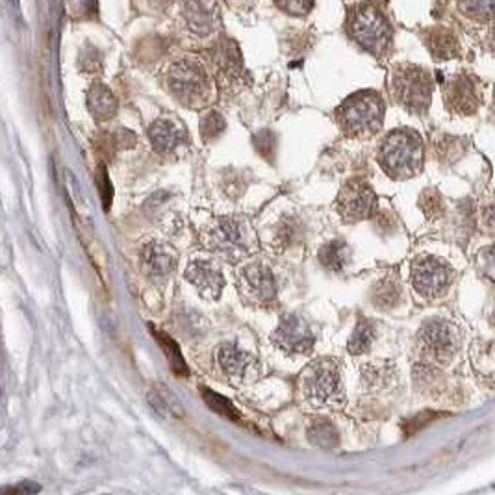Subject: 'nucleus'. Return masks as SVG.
<instances>
[{
    "label": "nucleus",
    "instance_id": "1",
    "mask_svg": "<svg viewBox=\"0 0 495 495\" xmlns=\"http://www.w3.org/2000/svg\"><path fill=\"white\" fill-rule=\"evenodd\" d=\"M164 84L171 97L190 110L208 106L214 95V82L206 66L197 58H181L164 71Z\"/></svg>",
    "mask_w": 495,
    "mask_h": 495
},
{
    "label": "nucleus",
    "instance_id": "2",
    "mask_svg": "<svg viewBox=\"0 0 495 495\" xmlns=\"http://www.w3.org/2000/svg\"><path fill=\"white\" fill-rule=\"evenodd\" d=\"M204 247L228 262H240L256 250V236L249 223L236 215L214 217L202 228Z\"/></svg>",
    "mask_w": 495,
    "mask_h": 495
},
{
    "label": "nucleus",
    "instance_id": "3",
    "mask_svg": "<svg viewBox=\"0 0 495 495\" xmlns=\"http://www.w3.org/2000/svg\"><path fill=\"white\" fill-rule=\"evenodd\" d=\"M347 34L356 45L375 58H384L393 43V28L388 17L373 2L353 6L346 20Z\"/></svg>",
    "mask_w": 495,
    "mask_h": 495
},
{
    "label": "nucleus",
    "instance_id": "4",
    "mask_svg": "<svg viewBox=\"0 0 495 495\" xmlns=\"http://www.w3.org/2000/svg\"><path fill=\"white\" fill-rule=\"evenodd\" d=\"M334 116L336 123L347 138H371L384 123V100L377 91H358L336 108Z\"/></svg>",
    "mask_w": 495,
    "mask_h": 495
},
{
    "label": "nucleus",
    "instance_id": "5",
    "mask_svg": "<svg viewBox=\"0 0 495 495\" xmlns=\"http://www.w3.org/2000/svg\"><path fill=\"white\" fill-rule=\"evenodd\" d=\"M379 164L396 181L412 178L423 167V143L417 132L399 128L386 135L379 147Z\"/></svg>",
    "mask_w": 495,
    "mask_h": 495
},
{
    "label": "nucleus",
    "instance_id": "6",
    "mask_svg": "<svg viewBox=\"0 0 495 495\" xmlns=\"http://www.w3.org/2000/svg\"><path fill=\"white\" fill-rule=\"evenodd\" d=\"M300 393L314 408L346 405L341 384V367L336 358H317L306 365L299 380Z\"/></svg>",
    "mask_w": 495,
    "mask_h": 495
},
{
    "label": "nucleus",
    "instance_id": "7",
    "mask_svg": "<svg viewBox=\"0 0 495 495\" xmlns=\"http://www.w3.org/2000/svg\"><path fill=\"white\" fill-rule=\"evenodd\" d=\"M391 95L406 111L423 116L432 100V76L429 71L412 63H399L391 69Z\"/></svg>",
    "mask_w": 495,
    "mask_h": 495
},
{
    "label": "nucleus",
    "instance_id": "8",
    "mask_svg": "<svg viewBox=\"0 0 495 495\" xmlns=\"http://www.w3.org/2000/svg\"><path fill=\"white\" fill-rule=\"evenodd\" d=\"M236 288L243 302L267 306L276 299V281L273 271L264 262H250L236 273Z\"/></svg>",
    "mask_w": 495,
    "mask_h": 495
},
{
    "label": "nucleus",
    "instance_id": "9",
    "mask_svg": "<svg viewBox=\"0 0 495 495\" xmlns=\"http://www.w3.org/2000/svg\"><path fill=\"white\" fill-rule=\"evenodd\" d=\"M453 276L449 264L434 256H420L412 264V284L425 299L444 295L453 284Z\"/></svg>",
    "mask_w": 495,
    "mask_h": 495
},
{
    "label": "nucleus",
    "instance_id": "10",
    "mask_svg": "<svg viewBox=\"0 0 495 495\" xmlns=\"http://www.w3.org/2000/svg\"><path fill=\"white\" fill-rule=\"evenodd\" d=\"M336 208H338L341 219L347 223L367 219L377 210L375 191L365 181L353 178L338 193Z\"/></svg>",
    "mask_w": 495,
    "mask_h": 495
},
{
    "label": "nucleus",
    "instance_id": "11",
    "mask_svg": "<svg viewBox=\"0 0 495 495\" xmlns=\"http://www.w3.org/2000/svg\"><path fill=\"white\" fill-rule=\"evenodd\" d=\"M271 341L286 355H308L314 347L315 336L305 317L286 314L271 336Z\"/></svg>",
    "mask_w": 495,
    "mask_h": 495
},
{
    "label": "nucleus",
    "instance_id": "12",
    "mask_svg": "<svg viewBox=\"0 0 495 495\" xmlns=\"http://www.w3.org/2000/svg\"><path fill=\"white\" fill-rule=\"evenodd\" d=\"M420 346L429 358L446 362L456 350V332L453 325L441 319H430L420 330Z\"/></svg>",
    "mask_w": 495,
    "mask_h": 495
},
{
    "label": "nucleus",
    "instance_id": "13",
    "mask_svg": "<svg viewBox=\"0 0 495 495\" xmlns=\"http://www.w3.org/2000/svg\"><path fill=\"white\" fill-rule=\"evenodd\" d=\"M141 269L150 281H165L175 273L178 265V252L173 245L160 240L147 241L140 250Z\"/></svg>",
    "mask_w": 495,
    "mask_h": 495
},
{
    "label": "nucleus",
    "instance_id": "14",
    "mask_svg": "<svg viewBox=\"0 0 495 495\" xmlns=\"http://www.w3.org/2000/svg\"><path fill=\"white\" fill-rule=\"evenodd\" d=\"M444 100L447 108L455 114H460V116L475 114L480 106V91L477 80L464 73L453 76L446 84Z\"/></svg>",
    "mask_w": 495,
    "mask_h": 495
},
{
    "label": "nucleus",
    "instance_id": "15",
    "mask_svg": "<svg viewBox=\"0 0 495 495\" xmlns=\"http://www.w3.org/2000/svg\"><path fill=\"white\" fill-rule=\"evenodd\" d=\"M217 364L226 379L236 382H249L255 379L260 371V365L255 356L245 353L236 343H223L217 349Z\"/></svg>",
    "mask_w": 495,
    "mask_h": 495
},
{
    "label": "nucleus",
    "instance_id": "16",
    "mask_svg": "<svg viewBox=\"0 0 495 495\" xmlns=\"http://www.w3.org/2000/svg\"><path fill=\"white\" fill-rule=\"evenodd\" d=\"M185 281L195 286L199 295L206 300H217L225 288V276L219 264L214 260H193L185 269Z\"/></svg>",
    "mask_w": 495,
    "mask_h": 495
},
{
    "label": "nucleus",
    "instance_id": "17",
    "mask_svg": "<svg viewBox=\"0 0 495 495\" xmlns=\"http://www.w3.org/2000/svg\"><path fill=\"white\" fill-rule=\"evenodd\" d=\"M149 140L152 149L161 156H171L181 152L188 143V130L181 121L173 117H160L149 128Z\"/></svg>",
    "mask_w": 495,
    "mask_h": 495
},
{
    "label": "nucleus",
    "instance_id": "18",
    "mask_svg": "<svg viewBox=\"0 0 495 495\" xmlns=\"http://www.w3.org/2000/svg\"><path fill=\"white\" fill-rule=\"evenodd\" d=\"M184 17L191 32L199 35L217 32L221 26L219 8L215 0H188L184 6Z\"/></svg>",
    "mask_w": 495,
    "mask_h": 495
},
{
    "label": "nucleus",
    "instance_id": "19",
    "mask_svg": "<svg viewBox=\"0 0 495 495\" xmlns=\"http://www.w3.org/2000/svg\"><path fill=\"white\" fill-rule=\"evenodd\" d=\"M85 102H87V110L95 121L99 123H104V121H110L117 116V110H119V102H117L116 95L111 93V90L108 85L100 84V82H93L87 90V97H85Z\"/></svg>",
    "mask_w": 495,
    "mask_h": 495
},
{
    "label": "nucleus",
    "instance_id": "20",
    "mask_svg": "<svg viewBox=\"0 0 495 495\" xmlns=\"http://www.w3.org/2000/svg\"><path fill=\"white\" fill-rule=\"evenodd\" d=\"M423 41H425L427 49L436 60H451L460 52L458 39L447 28H440V26L429 28L423 34Z\"/></svg>",
    "mask_w": 495,
    "mask_h": 495
},
{
    "label": "nucleus",
    "instance_id": "21",
    "mask_svg": "<svg viewBox=\"0 0 495 495\" xmlns=\"http://www.w3.org/2000/svg\"><path fill=\"white\" fill-rule=\"evenodd\" d=\"M215 61H217V67H219L226 76H232V78H238V76L241 75V71H243V61H241L240 49L236 45V41L232 39L221 41L219 47H217Z\"/></svg>",
    "mask_w": 495,
    "mask_h": 495
},
{
    "label": "nucleus",
    "instance_id": "22",
    "mask_svg": "<svg viewBox=\"0 0 495 495\" xmlns=\"http://www.w3.org/2000/svg\"><path fill=\"white\" fill-rule=\"evenodd\" d=\"M350 250L347 247L346 241L334 240L329 241L319 249V262L323 264V267L332 273H341L346 269L347 262H349Z\"/></svg>",
    "mask_w": 495,
    "mask_h": 495
},
{
    "label": "nucleus",
    "instance_id": "23",
    "mask_svg": "<svg viewBox=\"0 0 495 495\" xmlns=\"http://www.w3.org/2000/svg\"><path fill=\"white\" fill-rule=\"evenodd\" d=\"M373 340H375V325L371 321L360 317L355 326V332L350 334L349 341H347V349H349L350 355H364L371 349Z\"/></svg>",
    "mask_w": 495,
    "mask_h": 495
},
{
    "label": "nucleus",
    "instance_id": "24",
    "mask_svg": "<svg viewBox=\"0 0 495 495\" xmlns=\"http://www.w3.org/2000/svg\"><path fill=\"white\" fill-rule=\"evenodd\" d=\"M308 440L321 449H334L340 444V434L329 420H315L308 429Z\"/></svg>",
    "mask_w": 495,
    "mask_h": 495
},
{
    "label": "nucleus",
    "instance_id": "25",
    "mask_svg": "<svg viewBox=\"0 0 495 495\" xmlns=\"http://www.w3.org/2000/svg\"><path fill=\"white\" fill-rule=\"evenodd\" d=\"M458 8L465 17L488 23L495 17V0H458Z\"/></svg>",
    "mask_w": 495,
    "mask_h": 495
},
{
    "label": "nucleus",
    "instance_id": "26",
    "mask_svg": "<svg viewBox=\"0 0 495 495\" xmlns=\"http://www.w3.org/2000/svg\"><path fill=\"white\" fill-rule=\"evenodd\" d=\"M373 299H375V305L379 306V308H390V306H396L401 299L399 284H397L396 281H391V279H386V281H382L375 288Z\"/></svg>",
    "mask_w": 495,
    "mask_h": 495
},
{
    "label": "nucleus",
    "instance_id": "27",
    "mask_svg": "<svg viewBox=\"0 0 495 495\" xmlns=\"http://www.w3.org/2000/svg\"><path fill=\"white\" fill-rule=\"evenodd\" d=\"M225 130V119L217 111H208L200 119V135L204 141L217 140Z\"/></svg>",
    "mask_w": 495,
    "mask_h": 495
},
{
    "label": "nucleus",
    "instance_id": "28",
    "mask_svg": "<svg viewBox=\"0 0 495 495\" xmlns=\"http://www.w3.org/2000/svg\"><path fill=\"white\" fill-rule=\"evenodd\" d=\"M282 13L290 17H306L314 10L315 0H273Z\"/></svg>",
    "mask_w": 495,
    "mask_h": 495
},
{
    "label": "nucleus",
    "instance_id": "29",
    "mask_svg": "<svg viewBox=\"0 0 495 495\" xmlns=\"http://www.w3.org/2000/svg\"><path fill=\"white\" fill-rule=\"evenodd\" d=\"M295 236H297V228H295V223H291V221H282V225L276 228L275 232V245L276 247H288V245H293V241H295Z\"/></svg>",
    "mask_w": 495,
    "mask_h": 495
},
{
    "label": "nucleus",
    "instance_id": "30",
    "mask_svg": "<svg viewBox=\"0 0 495 495\" xmlns=\"http://www.w3.org/2000/svg\"><path fill=\"white\" fill-rule=\"evenodd\" d=\"M421 208L429 217H438L444 212V204H441L440 195L436 191H425L421 197Z\"/></svg>",
    "mask_w": 495,
    "mask_h": 495
},
{
    "label": "nucleus",
    "instance_id": "31",
    "mask_svg": "<svg viewBox=\"0 0 495 495\" xmlns=\"http://www.w3.org/2000/svg\"><path fill=\"white\" fill-rule=\"evenodd\" d=\"M202 396H204L206 403H210V406L214 408V410L221 412V414L228 415V417H236L234 414V408L231 406V403L226 399H223V397L215 396V393H212V390H202Z\"/></svg>",
    "mask_w": 495,
    "mask_h": 495
},
{
    "label": "nucleus",
    "instance_id": "32",
    "mask_svg": "<svg viewBox=\"0 0 495 495\" xmlns=\"http://www.w3.org/2000/svg\"><path fill=\"white\" fill-rule=\"evenodd\" d=\"M486 221H488V225L495 228V202L486 210Z\"/></svg>",
    "mask_w": 495,
    "mask_h": 495
},
{
    "label": "nucleus",
    "instance_id": "33",
    "mask_svg": "<svg viewBox=\"0 0 495 495\" xmlns=\"http://www.w3.org/2000/svg\"><path fill=\"white\" fill-rule=\"evenodd\" d=\"M488 39H490V47H491V50H494V52H495V23H494V26H491V30H490V37H488Z\"/></svg>",
    "mask_w": 495,
    "mask_h": 495
}]
</instances>
